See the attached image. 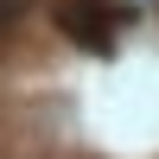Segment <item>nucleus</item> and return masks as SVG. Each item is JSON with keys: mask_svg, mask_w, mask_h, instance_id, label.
<instances>
[{"mask_svg": "<svg viewBox=\"0 0 159 159\" xmlns=\"http://www.w3.org/2000/svg\"><path fill=\"white\" fill-rule=\"evenodd\" d=\"M127 25V7H108V0H57V32L76 38L83 51H102L108 57L115 38Z\"/></svg>", "mask_w": 159, "mask_h": 159, "instance_id": "nucleus-1", "label": "nucleus"}]
</instances>
